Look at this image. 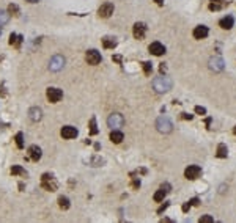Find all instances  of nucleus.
Segmentation results:
<instances>
[{"mask_svg": "<svg viewBox=\"0 0 236 223\" xmlns=\"http://www.w3.org/2000/svg\"><path fill=\"white\" fill-rule=\"evenodd\" d=\"M153 88L156 93H167L170 88H172V80L165 76H161V77H156L153 80Z\"/></svg>", "mask_w": 236, "mask_h": 223, "instance_id": "f257e3e1", "label": "nucleus"}, {"mask_svg": "<svg viewBox=\"0 0 236 223\" xmlns=\"http://www.w3.org/2000/svg\"><path fill=\"white\" fill-rule=\"evenodd\" d=\"M156 127L161 134H170L173 131V124H172V121L167 116H159L156 121Z\"/></svg>", "mask_w": 236, "mask_h": 223, "instance_id": "f03ea898", "label": "nucleus"}, {"mask_svg": "<svg viewBox=\"0 0 236 223\" xmlns=\"http://www.w3.org/2000/svg\"><path fill=\"white\" fill-rule=\"evenodd\" d=\"M41 185H43V189H46V190H49V192H55L57 187H58L55 178H54L52 174H49V173H44V174H43V178H41Z\"/></svg>", "mask_w": 236, "mask_h": 223, "instance_id": "7ed1b4c3", "label": "nucleus"}, {"mask_svg": "<svg viewBox=\"0 0 236 223\" xmlns=\"http://www.w3.org/2000/svg\"><path fill=\"white\" fill-rule=\"evenodd\" d=\"M107 124L112 129H120V127L124 126V118H123L121 113H112L107 119Z\"/></svg>", "mask_w": 236, "mask_h": 223, "instance_id": "20e7f679", "label": "nucleus"}, {"mask_svg": "<svg viewBox=\"0 0 236 223\" xmlns=\"http://www.w3.org/2000/svg\"><path fill=\"white\" fill-rule=\"evenodd\" d=\"M63 66H65V57H63V55H54L49 61V69L54 72L63 69Z\"/></svg>", "mask_w": 236, "mask_h": 223, "instance_id": "39448f33", "label": "nucleus"}, {"mask_svg": "<svg viewBox=\"0 0 236 223\" xmlns=\"http://www.w3.org/2000/svg\"><path fill=\"white\" fill-rule=\"evenodd\" d=\"M85 60H87L88 64H93V66H96V64H99V63L102 61V57H101V53H99L98 50L92 49V50H88V52L85 53Z\"/></svg>", "mask_w": 236, "mask_h": 223, "instance_id": "423d86ee", "label": "nucleus"}, {"mask_svg": "<svg viewBox=\"0 0 236 223\" xmlns=\"http://www.w3.org/2000/svg\"><path fill=\"white\" fill-rule=\"evenodd\" d=\"M200 174H202V168L198 165H189L187 168L184 170V176H186L187 179H190V181L197 179Z\"/></svg>", "mask_w": 236, "mask_h": 223, "instance_id": "0eeeda50", "label": "nucleus"}, {"mask_svg": "<svg viewBox=\"0 0 236 223\" xmlns=\"http://www.w3.org/2000/svg\"><path fill=\"white\" fill-rule=\"evenodd\" d=\"M113 3H110V2H106V3H102L101 6H99V10H98V14H99V17H110L112 14H113Z\"/></svg>", "mask_w": 236, "mask_h": 223, "instance_id": "6e6552de", "label": "nucleus"}, {"mask_svg": "<svg viewBox=\"0 0 236 223\" xmlns=\"http://www.w3.org/2000/svg\"><path fill=\"white\" fill-rule=\"evenodd\" d=\"M46 96H47V99L50 101V102H58L61 98H63V91L60 90V88H47V91H46Z\"/></svg>", "mask_w": 236, "mask_h": 223, "instance_id": "1a4fd4ad", "label": "nucleus"}, {"mask_svg": "<svg viewBox=\"0 0 236 223\" xmlns=\"http://www.w3.org/2000/svg\"><path fill=\"white\" fill-rule=\"evenodd\" d=\"M132 33H134V38L135 39H143L145 38V33H147V25L142 24V22H137V24L134 25Z\"/></svg>", "mask_w": 236, "mask_h": 223, "instance_id": "9d476101", "label": "nucleus"}, {"mask_svg": "<svg viewBox=\"0 0 236 223\" xmlns=\"http://www.w3.org/2000/svg\"><path fill=\"white\" fill-rule=\"evenodd\" d=\"M60 134H61L63 138H66V140H71V138H76V137H77V129H76V127H72V126H65V127H61Z\"/></svg>", "mask_w": 236, "mask_h": 223, "instance_id": "9b49d317", "label": "nucleus"}, {"mask_svg": "<svg viewBox=\"0 0 236 223\" xmlns=\"http://www.w3.org/2000/svg\"><path fill=\"white\" fill-rule=\"evenodd\" d=\"M148 50H150V53L156 55V57H161V55L165 53V47H164V44H161V43H151Z\"/></svg>", "mask_w": 236, "mask_h": 223, "instance_id": "f8f14e48", "label": "nucleus"}, {"mask_svg": "<svg viewBox=\"0 0 236 223\" xmlns=\"http://www.w3.org/2000/svg\"><path fill=\"white\" fill-rule=\"evenodd\" d=\"M210 68H211L213 71H216V72L224 71V60H222L220 57H214V58H211V60H210Z\"/></svg>", "mask_w": 236, "mask_h": 223, "instance_id": "ddd939ff", "label": "nucleus"}, {"mask_svg": "<svg viewBox=\"0 0 236 223\" xmlns=\"http://www.w3.org/2000/svg\"><path fill=\"white\" fill-rule=\"evenodd\" d=\"M208 33H210V30H208V27L205 25H198L194 29V38L195 39H203L208 36Z\"/></svg>", "mask_w": 236, "mask_h": 223, "instance_id": "4468645a", "label": "nucleus"}, {"mask_svg": "<svg viewBox=\"0 0 236 223\" xmlns=\"http://www.w3.org/2000/svg\"><path fill=\"white\" fill-rule=\"evenodd\" d=\"M29 154H30V159L35 160V162H38V160L41 159V156H43L41 148H40V146H36V145H32V146L29 148Z\"/></svg>", "mask_w": 236, "mask_h": 223, "instance_id": "2eb2a0df", "label": "nucleus"}, {"mask_svg": "<svg viewBox=\"0 0 236 223\" xmlns=\"http://www.w3.org/2000/svg\"><path fill=\"white\" fill-rule=\"evenodd\" d=\"M29 116H30V119L32 121H40V119L43 118V112H41V108L40 107H32L30 108V112H29Z\"/></svg>", "mask_w": 236, "mask_h": 223, "instance_id": "dca6fc26", "label": "nucleus"}, {"mask_svg": "<svg viewBox=\"0 0 236 223\" xmlns=\"http://www.w3.org/2000/svg\"><path fill=\"white\" fill-rule=\"evenodd\" d=\"M233 24H234V19L231 16H225L224 19H220V22H219V25L222 27L224 30H230L233 27Z\"/></svg>", "mask_w": 236, "mask_h": 223, "instance_id": "f3484780", "label": "nucleus"}, {"mask_svg": "<svg viewBox=\"0 0 236 223\" xmlns=\"http://www.w3.org/2000/svg\"><path fill=\"white\" fill-rule=\"evenodd\" d=\"M123 138H124V135H123V132H120V131H116V129H113V131L110 132V140H112V143H121L123 142Z\"/></svg>", "mask_w": 236, "mask_h": 223, "instance_id": "a211bd4d", "label": "nucleus"}, {"mask_svg": "<svg viewBox=\"0 0 236 223\" xmlns=\"http://www.w3.org/2000/svg\"><path fill=\"white\" fill-rule=\"evenodd\" d=\"M10 13L8 11H5V10H0V27L2 25H5V24H8V21H10Z\"/></svg>", "mask_w": 236, "mask_h": 223, "instance_id": "6ab92c4d", "label": "nucleus"}, {"mask_svg": "<svg viewBox=\"0 0 236 223\" xmlns=\"http://www.w3.org/2000/svg\"><path fill=\"white\" fill-rule=\"evenodd\" d=\"M58 206L61 208V209H69V206H71V204H69V198L68 197H58Z\"/></svg>", "mask_w": 236, "mask_h": 223, "instance_id": "aec40b11", "label": "nucleus"}, {"mask_svg": "<svg viewBox=\"0 0 236 223\" xmlns=\"http://www.w3.org/2000/svg\"><path fill=\"white\" fill-rule=\"evenodd\" d=\"M102 46L106 49H115L116 47V41L112 39V38H104L102 39Z\"/></svg>", "mask_w": 236, "mask_h": 223, "instance_id": "412c9836", "label": "nucleus"}, {"mask_svg": "<svg viewBox=\"0 0 236 223\" xmlns=\"http://www.w3.org/2000/svg\"><path fill=\"white\" fill-rule=\"evenodd\" d=\"M227 154H228V151H227V146H225L224 143H220L219 146H217V157L224 159V157H227Z\"/></svg>", "mask_w": 236, "mask_h": 223, "instance_id": "4be33fe9", "label": "nucleus"}, {"mask_svg": "<svg viewBox=\"0 0 236 223\" xmlns=\"http://www.w3.org/2000/svg\"><path fill=\"white\" fill-rule=\"evenodd\" d=\"M14 140H16L17 148H19V149H22V148H24V134H22V132H17L16 137H14Z\"/></svg>", "mask_w": 236, "mask_h": 223, "instance_id": "5701e85b", "label": "nucleus"}, {"mask_svg": "<svg viewBox=\"0 0 236 223\" xmlns=\"http://www.w3.org/2000/svg\"><path fill=\"white\" fill-rule=\"evenodd\" d=\"M11 174H16V176H24V174H25V170L22 168V166H19V165H14L13 168H11Z\"/></svg>", "mask_w": 236, "mask_h": 223, "instance_id": "b1692460", "label": "nucleus"}, {"mask_svg": "<svg viewBox=\"0 0 236 223\" xmlns=\"http://www.w3.org/2000/svg\"><path fill=\"white\" fill-rule=\"evenodd\" d=\"M165 198V190H158L156 193H154V201H156V203H161L162 200H164Z\"/></svg>", "mask_w": 236, "mask_h": 223, "instance_id": "393cba45", "label": "nucleus"}, {"mask_svg": "<svg viewBox=\"0 0 236 223\" xmlns=\"http://www.w3.org/2000/svg\"><path fill=\"white\" fill-rule=\"evenodd\" d=\"M8 13L13 14V16H19V6H17L16 3H11L10 6H8Z\"/></svg>", "mask_w": 236, "mask_h": 223, "instance_id": "a878e982", "label": "nucleus"}, {"mask_svg": "<svg viewBox=\"0 0 236 223\" xmlns=\"http://www.w3.org/2000/svg\"><path fill=\"white\" fill-rule=\"evenodd\" d=\"M90 134H92V135L98 134V127H96V119L95 118L90 119Z\"/></svg>", "mask_w": 236, "mask_h": 223, "instance_id": "bb28decb", "label": "nucleus"}, {"mask_svg": "<svg viewBox=\"0 0 236 223\" xmlns=\"http://www.w3.org/2000/svg\"><path fill=\"white\" fill-rule=\"evenodd\" d=\"M143 71H145V74H147V76H150V74H151L153 66H151L150 61H145V63H143Z\"/></svg>", "mask_w": 236, "mask_h": 223, "instance_id": "cd10ccee", "label": "nucleus"}, {"mask_svg": "<svg viewBox=\"0 0 236 223\" xmlns=\"http://www.w3.org/2000/svg\"><path fill=\"white\" fill-rule=\"evenodd\" d=\"M200 223H213V217L211 215H203V217H200Z\"/></svg>", "mask_w": 236, "mask_h": 223, "instance_id": "c85d7f7f", "label": "nucleus"}, {"mask_svg": "<svg viewBox=\"0 0 236 223\" xmlns=\"http://www.w3.org/2000/svg\"><path fill=\"white\" fill-rule=\"evenodd\" d=\"M195 113H198V115H206V108L202 107V105H197V107H195Z\"/></svg>", "mask_w": 236, "mask_h": 223, "instance_id": "c756f323", "label": "nucleus"}, {"mask_svg": "<svg viewBox=\"0 0 236 223\" xmlns=\"http://www.w3.org/2000/svg\"><path fill=\"white\" fill-rule=\"evenodd\" d=\"M102 162H104V160H102V159H99V157H96V156H95L93 159H92V163H93L95 166H99V165H101Z\"/></svg>", "mask_w": 236, "mask_h": 223, "instance_id": "7c9ffc66", "label": "nucleus"}, {"mask_svg": "<svg viewBox=\"0 0 236 223\" xmlns=\"http://www.w3.org/2000/svg\"><path fill=\"white\" fill-rule=\"evenodd\" d=\"M16 41H17V35H16V33H11V35H10V44L14 46Z\"/></svg>", "mask_w": 236, "mask_h": 223, "instance_id": "2f4dec72", "label": "nucleus"}, {"mask_svg": "<svg viewBox=\"0 0 236 223\" xmlns=\"http://www.w3.org/2000/svg\"><path fill=\"white\" fill-rule=\"evenodd\" d=\"M220 8H222V5H217V3H211L210 5V10L211 11H217V10H220Z\"/></svg>", "mask_w": 236, "mask_h": 223, "instance_id": "473e14b6", "label": "nucleus"}, {"mask_svg": "<svg viewBox=\"0 0 236 223\" xmlns=\"http://www.w3.org/2000/svg\"><path fill=\"white\" fill-rule=\"evenodd\" d=\"M167 208H168V203H165V204H164V206H161V208L158 209V214H162V212H164V211H165Z\"/></svg>", "mask_w": 236, "mask_h": 223, "instance_id": "72a5a7b5", "label": "nucleus"}, {"mask_svg": "<svg viewBox=\"0 0 236 223\" xmlns=\"http://www.w3.org/2000/svg\"><path fill=\"white\" fill-rule=\"evenodd\" d=\"M132 187H134V189H139V187H140V181H139V179H134V181H132Z\"/></svg>", "mask_w": 236, "mask_h": 223, "instance_id": "f704fd0d", "label": "nucleus"}, {"mask_svg": "<svg viewBox=\"0 0 236 223\" xmlns=\"http://www.w3.org/2000/svg\"><path fill=\"white\" fill-rule=\"evenodd\" d=\"M181 209H183V212H187V211L190 209V203H184V204H183V208H181Z\"/></svg>", "mask_w": 236, "mask_h": 223, "instance_id": "c9c22d12", "label": "nucleus"}, {"mask_svg": "<svg viewBox=\"0 0 236 223\" xmlns=\"http://www.w3.org/2000/svg\"><path fill=\"white\" fill-rule=\"evenodd\" d=\"M121 55H113V61H116V63H121Z\"/></svg>", "mask_w": 236, "mask_h": 223, "instance_id": "e433bc0d", "label": "nucleus"}, {"mask_svg": "<svg viewBox=\"0 0 236 223\" xmlns=\"http://www.w3.org/2000/svg\"><path fill=\"white\" fill-rule=\"evenodd\" d=\"M161 189H162V190H165V193H167V192H170V185H168V184H162V187H161Z\"/></svg>", "mask_w": 236, "mask_h": 223, "instance_id": "4c0bfd02", "label": "nucleus"}, {"mask_svg": "<svg viewBox=\"0 0 236 223\" xmlns=\"http://www.w3.org/2000/svg\"><path fill=\"white\" fill-rule=\"evenodd\" d=\"M165 69H167L165 63H161V66H159V71H161V72H165Z\"/></svg>", "mask_w": 236, "mask_h": 223, "instance_id": "58836bf2", "label": "nucleus"}, {"mask_svg": "<svg viewBox=\"0 0 236 223\" xmlns=\"http://www.w3.org/2000/svg\"><path fill=\"white\" fill-rule=\"evenodd\" d=\"M190 206H198V198H194V200H190Z\"/></svg>", "mask_w": 236, "mask_h": 223, "instance_id": "ea45409f", "label": "nucleus"}, {"mask_svg": "<svg viewBox=\"0 0 236 223\" xmlns=\"http://www.w3.org/2000/svg\"><path fill=\"white\" fill-rule=\"evenodd\" d=\"M181 115H183V118H184V119H192V118H194L192 115H189V113H181Z\"/></svg>", "mask_w": 236, "mask_h": 223, "instance_id": "a19ab883", "label": "nucleus"}, {"mask_svg": "<svg viewBox=\"0 0 236 223\" xmlns=\"http://www.w3.org/2000/svg\"><path fill=\"white\" fill-rule=\"evenodd\" d=\"M225 0H211V3H217V5H222Z\"/></svg>", "mask_w": 236, "mask_h": 223, "instance_id": "79ce46f5", "label": "nucleus"}, {"mask_svg": "<svg viewBox=\"0 0 236 223\" xmlns=\"http://www.w3.org/2000/svg\"><path fill=\"white\" fill-rule=\"evenodd\" d=\"M6 94V91H5V88L3 87H0V96H5Z\"/></svg>", "mask_w": 236, "mask_h": 223, "instance_id": "37998d69", "label": "nucleus"}, {"mask_svg": "<svg viewBox=\"0 0 236 223\" xmlns=\"http://www.w3.org/2000/svg\"><path fill=\"white\" fill-rule=\"evenodd\" d=\"M25 2H29V3H38L40 0H25Z\"/></svg>", "mask_w": 236, "mask_h": 223, "instance_id": "c03bdc74", "label": "nucleus"}, {"mask_svg": "<svg viewBox=\"0 0 236 223\" xmlns=\"http://www.w3.org/2000/svg\"><path fill=\"white\" fill-rule=\"evenodd\" d=\"M154 2H156L158 5H164V0H154Z\"/></svg>", "mask_w": 236, "mask_h": 223, "instance_id": "a18cd8bd", "label": "nucleus"}, {"mask_svg": "<svg viewBox=\"0 0 236 223\" xmlns=\"http://www.w3.org/2000/svg\"><path fill=\"white\" fill-rule=\"evenodd\" d=\"M99 148H101V145L96 143V145H95V149H96V151H99Z\"/></svg>", "mask_w": 236, "mask_h": 223, "instance_id": "49530a36", "label": "nucleus"}, {"mask_svg": "<svg viewBox=\"0 0 236 223\" xmlns=\"http://www.w3.org/2000/svg\"><path fill=\"white\" fill-rule=\"evenodd\" d=\"M233 134L236 135V126H234V129H233Z\"/></svg>", "mask_w": 236, "mask_h": 223, "instance_id": "de8ad7c7", "label": "nucleus"}, {"mask_svg": "<svg viewBox=\"0 0 236 223\" xmlns=\"http://www.w3.org/2000/svg\"><path fill=\"white\" fill-rule=\"evenodd\" d=\"M0 35H2V27H0Z\"/></svg>", "mask_w": 236, "mask_h": 223, "instance_id": "09e8293b", "label": "nucleus"}]
</instances>
